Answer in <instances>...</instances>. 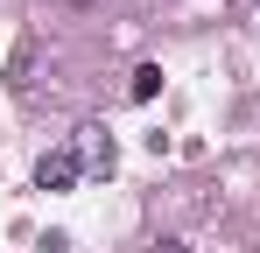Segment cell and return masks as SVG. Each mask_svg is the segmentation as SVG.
<instances>
[{
    "label": "cell",
    "instance_id": "6da1fadb",
    "mask_svg": "<svg viewBox=\"0 0 260 253\" xmlns=\"http://www.w3.org/2000/svg\"><path fill=\"white\" fill-rule=\"evenodd\" d=\"M78 176H85V148L63 141V148H49L43 162H36V190H71Z\"/></svg>",
    "mask_w": 260,
    "mask_h": 253
},
{
    "label": "cell",
    "instance_id": "7a4b0ae2",
    "mask_svg": "<svg viewBox=\"0 0 260 253\" xmlns=\"http://www.w3.org/2000/svg\"><path fill=\"white\" fill-rule=\"evenodd\" d=\"M155 91H162V64H141V71L127 78V99H134V106H148Z\"/></svg>",
    "mask_w": 260,
    "mask_h": 253
},
{
    "label": "cell",
    "instance_id": "3957f363",
    "mask_svg": "<svg viewBox=\"0 0 260 253\" xmlns=\"http://www.w3.org/2000/svg\"><path fill=\"white\" fill-rule=\"evenodd\" d=\"M28 71H36V42H21V49H14V64H7V84H14V91H28Z\"/></svg>",
    "mask_w": 260,
    "mask_h": 253
},
{
    "label": "cell",
    "instance_id": "277c9868",
    "mask_svg": "<svg viewBox=\"0 0 260 253\" xmlns=\"http://www.w3.org/2000/svg\"><path fill=\"white\" fill-rule=\"evenodd\" d=\"M91 141H78V148H85V162L91 169H113V141H106V134H99V126H85Z\"/></svg>",
    "mask_w": 260,
    "mask_h": 253
},
{
    "label": "cell",
    "instance_id": "5b68a950",
    "mask_svg": "<svg viewBox=\"0 0 260 253\" xmlns=\"http://www.w3.org/2000/svg\"><path fill=\"white\" fill-rule=\"evenodd\" d=\"M155 253H197V246H183V239H162V246H155Z\"/></svg>",
    "mask_w": 260,
    "mask_h": 253
}]
</instances>
